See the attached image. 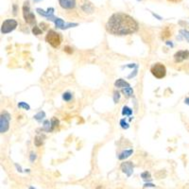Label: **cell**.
Returning <instances> with one entry per match:
<instances>
[{
    "mask_svg": "<svg viewBox=\"0 0 189 189\" xmlns=\"http://www.w3.org/2000/svg\"><path fill=\"white\" fill-rule=\"evenodd\" d=\"M137 1H141V0H137Z\"/></svg>",
    "mask_w": 189,
    "mask_h": 189,
    "instance_id": "35",
    "label": "cell"
},
{
    "mask_svg": "<svg viewBox=\"0 0 189 189\" xmlns=\"http://www.w3.org/2000/svg\"><path fill=\"white\" fill-rule=\"evenodd\" d=\"M141 177L144 179V180H147V179L150 180V172H147V171H145L144 173H142Z\"/></svg>",
    "mask_w": 189,
    "mask_h": 189,
    "instance_id": "23",
    "label": "cell"
},
{
    "mask_svg": "<svg viewBox=\"0 0 189 189\" xmlns=\"http://www.w3.org/2000/svg\"><path fill=\"white\" fill-rule=\"evenodd\" d=\"M170 36H171L170 29L168 28H166L162 31V35H161L162 39H167V38H169Z\"/></svg>",
    "mask_w": 189,
    "mask_h": 189,
    "instance_id": "14",
    "label": "cell"
},
{
    "mask_svg": "<svg viewBox=\"0 0 189 189\" xmlns=\"http://www.w3.org/2000/svg\"><path fill=\"white\" fill-rule=\"evenodd\" d=\"M131 114H132L131 109H130L129 107H127V106L123 107V110H122V115H131Z\"/></svg>",
    "mask_w": 189,
    "mask_h": 189,
    "instance_id": "15",
    "label": "cell"
},
{
    "mask_svg": "<svg viewBox=\"0 0 189 189\" xmlns=\"http://www.w3.org/2000/svg\"><path fill=\"white\" fill-rule=\"evenodd\" d=\"M34 143H35V145H36L37 147L41 146V145L43 144V139H42V137L36 136V138H35V140H34Z\"/></svg>",
    "mask_w": 189,
    "mask_h": 189,
    "instance_id": "21",
    "label": "cell"
},
{
    "mask_svg": "<svg viewBox=\"0 0 189 189\" xmlns=\"http://www.w3.org/2000/svg\"><path fill=\"white\" fill-rule=\"evenodd\" d=\"M185 102L186 104H188L189 105V98H187V99H185Z\"/></svg>",
    "mask_w": 189,
    "mask_h": 189,
    "instance_id": "32",
    "label": "cell"
},
{
    "mask_svg": "<svg viewBox=\"0 0 189 189\" xmlns=\"http://www.w3.org/2000/svg\"><path fill=\"white\" fill-rule=\"evenodd\" d=\"M106 30L117 36L130 35L138 30V23L129 14L116 12L109 18L106 24Z\"/></svg>",
    "mask_w": 189,
    "mask_h": 189,
    "instance_id": "1",
    "label": "cell"
},
{
    "mask_svg": "<svg viewBox=\"0 0 189 189\" xmlns=\"http://www.w3.org/2000/svg\"><path fill=\"white\" fill-rule=\"evenodd\" d=\"M132 152H134V150H125V151H123V152H121L120 154H119V156H118L119 160H124V159H126V158L130 157V156L132 154Z\"/></svg>",
    "mask_w": 189,
    "mask_h": 189,
    "instance_id": "13",
    "label": "cell"
},
{
    "mask_svg": "<svg viewBox=\"0 0 189 189\" xmlns=\"http://www.w3.org/2000/svg\"><path fill=\"white\" fill-rule=\"evenodd\" d=\"M9 115L5 112L4 114L1 115V118H0V131L4 134L9 129Z\"/></svg>",
    "mask_w": 189,
    "mask_h": 189,
    "instance_id": "6",
    "label": "cell"
},
{
    "mask_svg": "<svg viewBox=\"0 0 189 189\" xmlns=\"http://www.w3.org/2000/svg\"><path fill=\"white\" fill-rule=\"evenodd\" d=\"M29 189H34V188H33V187H30Z\"/></svg>",
    "mask_w": 189,
    "mask_h": 189,
    "instance_id": "34",
    "label": "cell"
},
{
    "mask_svg": "<svg viewBox=\"0 0 189 189\" xmlns=\"http://www.w3.org/2000/svg\"><path fill=\"white\" fill-rule=\"evenodd\" d=\"M39 1H41V0H34V2H39Z\"/></svg>",
    "mask_w": 189,
    "mask_h": 189,
    "instance_id": "33",
    "label": "cell"
},
{
    "mask_svg": "<svg viewBox=\"0 0 189 189\" xmlns=\"http://www.w3.org/2000/svg\"><path fill=\"white\" fill-rule=\"evenodd\" d=\"M43 32V30L41 29L39 27H37V26H34L33 28H32V33L34 35H40V34H42Z\"/></svg>",
    "mask_w": 189,
    "mask_h": 189,
    "instance_id": "17",
    "label": "cell"
},
{
    "mask_svg": "<svg viewBox=\"0 0 189 189\" xmlns=\"http://www.w3.org/2000/svg\"><path fill=\"white\" fill-rule=\"evenodd\" d=\"M180 33L189 42V31H188V30H186V29H181L180 30Z\"/></svg>",
    "mask_w": 189,
    "mask_h": 189,
    "instance_id": "18",
    "label": "cell"
},
{
    "mask_svg": "<svg viewBox=\"0 0 189 189\" xmlns=\"http://www.w3.org/2000/svg\"><path fill=\"white\" fill-rule=\"evenodd\" d=\"M119 99H120V95H119V93H118V92H115L114 100H115V103H117V101L119 100Z\"/></svg>",
    "mask_w": 189,
    "mask_h": 189,
    "instance_id": "27",
    "label": "cell"
},
{
    "mask_svg": "<svg viewBox=\"0 0 189 189\" xmlns=\"http://www.w3.org/2000/svg\"><path fill=\"white\" fill-rule=\"evenodd\" d=\"M167 1H169V2H173V3H179V2H181L182 0H167Z\"/></svg>",
    "mask_w": 189,
    "mask_h": 189,
    "instance_id": "30",
    "label": "cell"
},
{
    "mask_svg": "<svg viewBox=\"0 0 189 189\" xmlns=\"http://www.w3.org/2000/svg\"><path fill=\"white\" fill-rule=\"evenodd\" d=\"M36 12L39 14L43 15V16H45V17H47L48 20H51V21H53V22H55L56 19H57L53 15V12H54V9L53 8H48L47 12L44 11V9H40V8H37L36 9Z\"/></svg>",
    "mask_w": 189,
    "mask_h": 189,
    "instance_id": "7",
    "label": "cell"
},
{
    "mask_svg": "<svg viewBox=\"0 0 189 189\" xmlns=\"http://www.w3.org/2000/svg\"><path fill=\"white\" fill-rule=\"evenodd\" d=\"M120 125H121L122 128H123V129H128V128H129V124H128L124 119L120 120Z\"/></svg>",
    "mask_w": 189,
    "mask_h": 189,
    "instance_id": "25",
    "label": "cell"
},
{
    "mask_svg": "<svg viewBox=\"0 0 189 189\" xmlns=\"http://www.w3.org/2000/svg\"><path fill=\"white\" fill-rule=\"evenodd\" d=\"M59 3L61 7L63 9H73L76 6V1L75 0H59Z\"/></svg>",
    "mask_w": 189,
    "mask_h": 189,
    "instance_id": "10",
    "label": "cell"
},
{
    "mask_svg": "<svg viewBox=\"0 0 189 189\" xmlns=\"http://www.w3.org/2000/svg\"><path fill=\"white\" fill-rule=\"evenodd\" d=\"M115 87L117 88H128V87H130V84L127 82V81H125L124 80H122V79H119V80H117L115 82Z\"/></svg>",
    "mask_w": 189,
    "mask_h": 189,
    "instance_id": "12",
    "label": "cell"
},
{
    "mask_svg": "<svg viewBox=\"0 0 189 189\" xmlns=\"http://www.w3.org/2000/svg\"><path fill=\"white\" fill-rule=\"evenodd\" d=\"M189 58V51L188 50H180L175 53L174 60L177 63H181L182 61L187 60Z\"/></svg>",
    "mask_w": 189,
    "mask_h": 189,
    "instance_id": "8",
    "label": "cell"
},
{
    "mask_svg": "<svg viewBox=\"0 0 189 189\" xmlns=\"http://www.w3.org/2000/svg\"><path fill=\"white\" fill-rule=\"evenodd\" d=\"M147 186H149V187H154L155 185H152V183H146V185H145V187H147Z\"/></svg>",
    "mask_w": 189,
    "mask_h": 189,
    "instance_id": "29",
    "label": "cell"
},
{
    "mask_svg": "<svg viewBox=\"0 0 189 189\" xmlns=\"http://www.w3.org/2000/svg\"><path fill=\"white\" fill-rule=\"evenodd\" d=\"M17 27V22L13 19H8L6 21H4L1 27V32L3 34H7L12 32Z\"/></svg>",
    "mask_w": 189,
    "mask_h": 189,
    "instance_id": "5",
    "label": "cell"
},
{
    "mask_svg": "<svg viewBox=\"0 0 189 189\" xmlns=\"http://www.w3.org/2000/svg\"><path fill=\"white\" fill-rule=\"evenodd\" d=\"M18 107L19 108H25L26 110H29V106L27 103H25V102H20L18 104Z\"/></svg>",
    "mask_w": 189,
    "mask_h": 189,
    "instance_id": "24",
    "label": "cell"
},
{
    "mask_svg": "<svg viewBox=\"0 0 189 189\" xmlns=\"http://www.w3.org/2000/svg\"><path fill=\"white\" fill-rule=\"evenodd\" d=\"M63 50H64V52L68 53V54H72L73 53V48L70 47H65L63 48Z\"/></svg>",
    "mask_w": 189,
    "mask_h": 189,
    "instance_id": "26",
    "label": "cell"
},
{
    "mask_svg": "<svg viewBox=\"0 0 189 189\" xmlns=\"http://www.w3.org/2000/svg\"><path fill=\"white\" fill-rule=\"evenodd\" d=\"M35 159H36V154H35V153H31V154H30V161L33 162Z\"/></svg>",
    "mask_w": 189,
    "mask_h": 189,
    "instance_id": "28",
    "label": "cell"
},
{
    "mask_svg": "<svg viewBox=\"0 0 189 189\" xmlns=\"http://www.w3.org/2000/svg\"><path fill=\"white\" fill-rule=\"evenodd\" d=\"M45 41H47L51 47L57 48L58 47H60L61 43H62V37H61V35L58 32H56L55 30L50 29L47 32V36H45Z\"/></svg>",
    "mask_w": 189,
    "mask_h": 189,
    "instance_id": "2",
    "label": "cell"
},
{
    "mask_svg": "<svg viewBox=\"0 0 189 189\" xmlns=\"http://www.w3.org/2000/svg\"><path fill=\"white\" fill-rule=\"evenodd\" d=\"M58 125H59V120L54 117V118H52V120H51V131H53L54 128L57 127Z\"/></svg>",
    "mask_w": 189,
    "mask_h": 189,
    "instance_id": "19",
    "label": "cell"
},
{
    "mask_svg": "<svg viewBox=\"0 0 189 189\" xmlns=\"http://www.w3.org/2000/svg\"><path fill=\"white\" fill-rule=\"evenodd\" d=\"M13 13L16 14V6L15 5H13Z\"/></svg>",
    "mask_w": 189,
    "mask_h": 189,
    "instance_id": "31",
    "label": "cell"
},
{
    "mask_svg": "<svg viewBox=\"0 0 189 189\" xmlns=\"http://www.w3.org/2000/svg\"><path fill=\"white\" fill-rule=\"evenodd\" d=\"M81 9H82V11L84 12H87V13H92L94 11V7L92 6V4L88 1H84L83 4H81Z\"/></svg>",
    "mask_w": 189,
    "mask_h": 189,
    "instance_id": "11",
    "label": "cell"
},
{
    "mask_svg": "<svg viewBox=\"0 0 189 189\" xmlns=\"http://www.w3.org/2000/svg\"><path fill=\"white\" fill-rule=\"evenodd\" d=\"M150 72L151 74L155 77L157 79H163L166 77V66L161 63H154L150 68Z\"/></svg>",
    "mask_w": 189,
    "mask_h": 189,
    "instance_id": "3",
    "label": "cell"
},
{
    "mask_svg": "<svg viewBox=\"0 0 189 189\" xmlns=\"http://www.w3.org/2000/svg\"><path fill=\"white\" fill-rule=\"evenodd\" d=\"M45 116V115L44 112H40L39 114H37L36 115L34 116V118L36 119V120H38V121H41V120H42V119L44 118Z\"/></svg>",
    "mask_w": 189,
    "mask_h": 189,
    "instance_id": "20",
    "label": "cell"
},
{
    "mask_svg": "<svg viewBox=\"0 0 189 189\" xmlns=\"http://www.w3.org/2000/svg\"><path fill=\"white\" fill-rule=\"evenodd\" d=\"M122 92H123V94H125L127 96H132V94H134V90H132L131 87L124 88L122 90Z\"/></svg>",
    "mask_w": 189,
    "mask_h": 189,
    "instance_id": "16",
    "label": "cell"
},
{
    "mask_svg": "<svg viewBox=\"0 0 189 189\" xmlns=\"http://www.w3.org/2000/svg\"><path fill=\"white\" fill-rule=\"evenodd\" d=\"M63 99L65 101H69L71 99H72V95H71L70 93H64L63 96Z\"/></svg>",
    "mask_w": 189,
    "mask_h": 189,
    "instance_id": "22",
    "label": "cell"
},
{
    "mask_svg": "<svg viewBox=\"0 0 189 189\" xmlns=\"http://www.w3.org/2000/svg\"><path fill=\"white\" fill-rule=\"evenodd\" d=\"M121 169L124 173H126L127 176H131L132 171H134V165H132L131 162H126L123 163V164L121 165Z\"/></svg>",
    "mask_w": 189,
    "mask_h": 189,
    "instance_id": "9",
    "label": "cell"
},
{
    "mask_svg": "<svg viewBox=\"0 0 189 189\" xmlns=\"http://www.w3.org/2000/svg\"><path fill=\"white\" fill-rule=\"evenodd\" d=\"M23 15H24L25 21L27 22L28 24L34 25L35 23H36V18H35L34 13H32L31 12H30L28 1L24 3V6H23Z\"/></svg>",
    "mask_w": 189,
    "mask_h": 189,
    "instance_id": "4",
    "label": "cell"
}]
</instances>
